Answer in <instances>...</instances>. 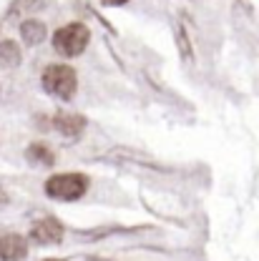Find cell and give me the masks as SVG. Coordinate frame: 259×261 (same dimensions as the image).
I'll use <instances>...</instances> for the list:
<instances>
[{"mask_svg": "<svg viewBox=\"0 0 259 261\" xmlns=\"http://www.w3.org/2000/svg\"><path fill=\"white\" fill-rule=\"evenodd\" d=\"M88 191V178L83 173H56L45 181V194L56 201H76Z\"/></svg>", "mask_w": 259, "mask_h": 261, "instance_id": "obj_1", "label": "cell"}, {"mask_svg": "<svg viewBox=\"0 0 259 261\" xmlns=\"http://www.w3.org/2000/svg\"><path fill=\"white\" fill-rule=\"evenodd\" d=\"M40 83L43 88L56 98H73L76 93V86H78V78H76V70L70 65H48L40 75Z\"/></svg>", "mask_w": 259, "mask_h": 261, "instance_id": "obj_2", "label": "cell"}, {"mask_svg": "<svg viewBox=\"0 0 259 261\" xmlns=\"http://www.w3.org/2000/svg\"><path fill=\"white\" fill-rule=\"evenodd\" d=\"M91 40V31L83 25V23H68L61 31H56L53 35V48L63 56H78L86 50Z\"/></svg>", "mask_w": 259, "mask_h": 261, "instance_id": "obj_3", "label": "cell"}, {"mask_svg": "<svg viewBox=\"0 0 259 261\" xmlns=\"http://www.w3.org/2000/svg\"><path fill=\"white\" fill-rule=\"evenodd\" d=\"M31 239L40 246H53L63 239V224H58L56 219H40L33 224Z\"/></svg>", "mask_w": 259, "mask_h": 261, "instance_id": "obj_4", "label": "cell"}, {"mask_svg": "<svg viewBox=\"0 0 259 261\" xmlns=\"http://www.w3.org/2000/svg\"><path fill=\"white\" fill-rule=\"evenodd\" d=\"M28 256V241L20 233H0V261H23Z\"/></svg>", "mask_w": 259, "mask_h": 261, "instance_id": "obj_5", "label": "cell"}, {"mask_svg": "<svg viewBox=\"0 0 259 261\" xmlns=\"http://www.w3.org/2000/svg\"><path fill=\"white\" fill-rule=\"evenodd\" d=\"M56 130L63 133V136H78L81 130L86 128V118L83 116H76V113H58L53 118Z\"/></svg>", "mask_w": 259, "mask_h": 261, "instance_id": "obj_6", "label": "cell"}, {"mask_svg": "<svg viewBox=\"0 0 259 261\" xmlns=\"http://www.w3.org/2000/svg\"><path fill=\"white\" fill-rule=\"evenodd\" d=\"M20 35H23L26 45H38V43L45 40V25L40 20H26L20 25Z\"/></svg>", "mask_w": 259, "mask_h": 261, "instance_id": "obj_7", "label": "cell"}, {"mask_svg": "<svg viewBox=\"0 0 259 261\" xmlns=\"http://www.w3.org/2000/svg\"><path fill=\"white\" fill-rule=\"evenodd\" d=\"M20 63V48L13 40L0 43V68H18Z\"/></svg>", "mask_w": 259, "mask_h": 261, "instance_id": "obj_8", "label": "cell"}, {"mask_svg": "<svg viewBox=\"0 0 259 261\" xmlns=\"http://www.w3.org/2000/svg\"><path fill=\"white\" fill-rule=\"evenodd\" d=\"M28 159H31L33 163H40V166H51V163H53V153H51L48 146L33 143L31 148H28Z\"/></svg>", "mask_w": 259, "mask_h": 261, "instance_id": "obj_9", "label": "cell"}, {"mask_svg": "<svg viewBox=\"0 0 259 261\" xmlns=\"http://www.w3.org/2000/svg\"><path fill=\"white\" fill-rule=\"evenodd\" d=\"M101 3H106V5H124V3H129V0H101Z\"/></svg>", "mask_w": 259, "mask_h": 261, "instance_id": "obj_10", "label": "cell"}, {"mask_svg": "<svg viewBox=\"0 0 259 261\" xmlns=\"http://www.w3.org/2000/svg\"><path fill=\"white\" fill-rule=\"evenodd\" d=\"M45 261H61V259H45Z\"/></svg>", "mask_w": 259, "mask_h": 261, "instance_id": "obj_11", "label": "cell"}]
</instances>
